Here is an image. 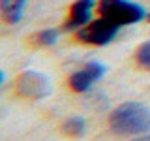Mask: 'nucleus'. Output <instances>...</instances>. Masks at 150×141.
<instances>
[{
  "label": "nucleus",
  "mask_w": 150,
  "mask_h": 141,
  "mask_svg": "<svg viewBox=\"0 0 150 141\" xmlns=\"http://www.w3.org/2000/svg\"><path fill=\"white\" fill-rule=\"evenodd\" d=\"M53 87H51L49 77L36 70H26L17 77V92L28 100H43L49 96Z\"/></svg>",
  "instance_id": "20e7f679"
},
{
  "label": "nucleus",
  "mask_w": 150,
  "mask_h": 141,
  "mask_svg": "<svg viewBox=\"0 0 150 141\" xmlns=\"http://www.w3.org/2000/svg\"><path fill=\"white\" fill-rule=\"evenodd\" d=\"M146 19H148V21H150V13H148V15H146Z\"/></svg>",
  "instance_id": "f8f14e48"
},
{
  "label": "nucleus",
  "mask_w": 150,
  "mask_h": 141,
  "mask_svg": "<svg viewBox=\"0 0 150 141\" xmlns=\"http://www.w3.org/2000/svg\"><path fill=\"white\" fill-rule=\"evenodd\" d=\"M133 141H150V132H146V134H141V135H137Z\"/></svg>",
  "instance_id": "9b49d317"
},
{
  "label": "nucleus",
  "mask_w": 150,
  "mask_h": 141,
  "mask_svg": "<svg viewBox=\"0 0 150 141\" xmlns=\"http://www.w3.org/2000/svg\"><path fill=\"white\" fill-rule=\"evenodd\" d=\"M62 130H64V134H68V135L81 137V135H84V130H86V122H84L83 117L71 115V117H68V119L64 120Z\"/></svg>",
  "instance_id": "6e6552de"
},
{
  "label": "nucleus",
  "mask_w": 150,
  "mask_h": 141,
  "mask_svg": "<svg viewBox=\"0 0 150 141\" xmlns=\"http://www.w3.org/2000/svg\"><path fill=\"white\" fill-rule=\"evenodd\" d=\"M100 9L101 17L111 19L112 23H116L120 28L126 25H135L141 23L146 17V11L141 4L129 2V0H100Z\"/></svg>",
  "instance_id": "f03ea898"
},
{
  "label": "nucleus",
  "mask_w": 150,
  "mask_h": 141,
  "mask_svg": "<svg viewBox=\"0 0 150 141\" xmlns=\"http://www.w3.org/2000/svg\"><path fill=\"white\" fill-rule=\"evenodd\" d=\"M109 126L118 135H141L150 132V109L139 102L116 105L109 115Z\"/></svg>",
  "instance_id": "f257e3e1"
},
{
  "label": "nucleus",
  "mask_w": 150,
  "mask_h": 141,
  "mask_svg": "<svg viewBox=\"0 0 150 141\" xmlns=\"http://www.w3.org/2000/svg\"><path fill=\"white\" fill-rule=\"evenodd\" d=\"M135 58H137L139 66H143L144 70H150V40L141 43L137 47V53H135Z\"/></svg>",
  "instance_id": "9d476101"
},
{
  "label": "nucleus",
  "mask_w": 150,
  "mask_h": 141,
  "mask_svg": "<svg viewBox=\"0 0 150 141\" xmlns=\"http://www.w3.org/2000/svg\"><path fill=\"white\" fill-rule=\"evenodd\" d=\"M120 26L116 23H112L107 17H100L96 21H90L88 25L77 30V38L84 43L92 45H107L115 40V36L118 34Z\"/></svg>",
  "instance_id": "7ed1b4c3"
},
{
  "label": "nucleus",
  "mask_w": 150,
  "mask_h": 141,
  "mask_svg": "<svg viewBox=\"0 0 150 141\" xmlns=\"http://www.w3.org/2000/svg\"><path fill=\"white\" fill-rule=\"evenodd\" d=\"M26 0H0V9H2V19L8 25H17L23 19V9H25Z\"/></svg>",
  "instance_id": "0eeeda50"
},
{
  "label": "nucleus",
  "mask_w": 150,
  "mask_h": 141,
  "mask_svg": "<svg viewBox=\"0 0 150 141\" xmlns=\"http://www.w3.org/2000/svg\"><path fill=\"white\" fill-rule=\"evenodd\" d=\"M94 4H96V0H75L69 9V19L66 21L64 30H79L84 25H88L94 11Z\"/></svg>",
  "instance_id": "423d86ee"
},
{
  "label": "nucleus",
  "mask_w": 150,
  "mask_h": 141,
  "mask_svg": "<svg viewBox=\"0 0 150 141\" xmlns=\"http://www.w3.org/2000/svg\"><path fill=\"white\" fill-rule=\"evenodd\" d=\"M105 75V66L100 62H88L84 64L81 70H77L75 73H71L69 77V87L75 92H86L96 81Z\"/></svg>",
  "instance_id": "39448f33"
},
{
  "label": "nucleus",
  "mask_w": 150,
  "mask_h": 141,
  "mask_svg": "<svg viewBox=\"0 0 150 141\" xmlns=\"http://www.w3.org/2000/svg\"><path fill=\"white\" fill-rule=\"evenodd\" d=\"M36 41L43 47H51L58 41V30L56 28H43L36 34Z\"/></svg>",
  "instance_id": "1a4fd4ad"
}]
</instances>
